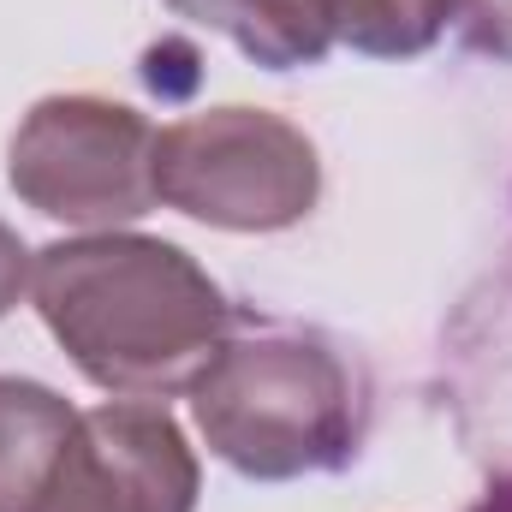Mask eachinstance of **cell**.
Listing matches in <instances>:
<instances>
[{
    "instance_id": "1",
    "label": "cell",
    "mask_w": 512,
    "mask_h": 512,
    "mask_svg": "<svg viewBox=\"0 0 512 512\" xmlns=\"http://www.w3.org/2000/svg\"><path fill=\"white\" fill-rule=\"evenodd\" d=\"M30 298L66 358L114 399H173L233 334L227 292L167 239L84 233L30 256Z\"/></svg>"
},
{
    "instance_id": "2",
    "label": "cell",
    "mask_w": 512,
    "mask_h": 512,
    "mask_svg": "<svg viewBox=\"0 0 512 512\" xmlns=\"http://www.w3.org/2000/svg\"><path fill=\"white\" fill-rule=\"evenodd\" d=\"M191 411L215 459L256 483H292L358 459L370 435V376L316 328H251L227 334L191 382Z\"/></svg>"
},
{
    "instance_id": "3",
    "label": "cell",
    "mask_w": 512,
    "mask_h": 512,
    "mask_svg": "<svg viewBox=\"0 0 512 512\" xmlns=\"http://www.w3.org/2000/svg\"><path fill=\"white\" fill-rule=\"evenodd\" d=\"M155 197L203 227L280 233L316 209L322 161L268 108H209L155 131Z\"/></svg>"
},
{
    "instance_id": "4",
    "label": "cell",
    "mask_w": 512,
    "mask_h": 512,
    "mask_svg": "<svg viewBox=\"0 0 512 512\" xmlns=\"http://www.w3.org/2000/svg\"><path fill=\"white\" fill-rule=\"evenodd\" d=\"M12 191L66 227L114 233L149 215L155 197V131L108 96H48L36 102L6 149Z\"/></svg>"
},
{
    "instance_id": "5",
    "label": "cell",
    "mask_w": 512,
    "mask_h": 512,
    "mask_svg": "<svg viewBox=\"0 0 512 512\" xmlns=\"http://www.w3.org/2000/svg\"><path fill=\"white\" fill-rule=\"evenodd\" d=\"M197 483V453L167 405L108 399L78 411L36 512H191Z\"/></svg>"
},
{
    "instance_id": "6",
    "label": "cell",
    "mask_w": 512,
    "mask_h": 512,
    "mask_svg": "<svg viewBox=\"0 0 512 512\" xmlns=\"http://www.w3.org/2000/svg\"><path fill=\"white\" fill-rule=\"evenodd\" d=\"M453 358H459V405H465V435L501 441L512 435V262L477 292L453 328Z\"/></svg>"
},
{
    "instance_id": "7",
    "label": "cell",
    "mask_w": 512,
    "mask_h": 512,
    "mask_svg": "<svg viewBox=\"0 0 512 512\" xmlns=\"http://www.w3.org/2000/svg\"><path fill=\"white\" fill-rule=\"evenodd\" d=\"M78 411L42 382L0 376V512H36Z\"/></svg>"
},
{
    "instance_id": "8",
    "label": "cell",
    "mask_w": 512,
    "mask_h": 512,
    "mask_svg": "<svg viewBox=\"0 0 512 512\" xmlns=\"http://www.w3.org/2000/svg\"><path fill=\"white\" fill-rule=\"evenodd\" d=\"M167 6L203 30H221L268 72L316 66L334 48L322 24V0H167Z\"/></svg>"
},
{
    "instance_id": "9",
    "label": "cell",
    "mask_w": 512,
    "mask_h": 512,
    "mask_svg": "<svg viewBox=\"0 0 512 512\" xmlns=\"http://www.w3.org/2000/svg\"><path fill=\"white\" fill-rule=\"evenodd\" d=\"M447 18H453V0H322L328 36L376 60H411L435 48Z\"/></svg>"
},
{
    "instance_id": "10",
    "label": "cell",
    "mask_w": 512,
    "mask_h": 512,
    "mask_svg": "<svg viewBox=\"0 0 512 512\" xmlns=\"http://www.w3.org/2000/svg\"><path fill=\"white\" fill-rule=\"evenodd\" d=\"M459 42L495 66H512V0H453Z\"/></svg>"
},
{
    "instance_id": "11",
    "label": "cell",
    "mask_w": 512,
    "mask_h": 512,
    "mask_svg": "<svg viewBox=\"0 0 512 512\" xmlns=\"http://www.w3.org/2000/svg\"><path fill=\"white\" fill-rule=\"evenodd\" d=\"M24 292H30V251H24V239L0 221V316H6Z\"/></svg>"
},
{
    "instance_id": "12",
    "label": "cell",
    "mask_w": 512,
    "mask_h": 512,
    "mask_svg": "<svg viewBox=\"0 0 512 512\" xmlns=\"http://www.w3.org/2000/svg\"><path fill=\"white\" fill-rule=\"evenodd\" d=\"M471 512H512V477H495V483H489V495H483Z\"/></svg>"
}]
</instances>
